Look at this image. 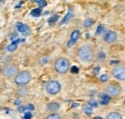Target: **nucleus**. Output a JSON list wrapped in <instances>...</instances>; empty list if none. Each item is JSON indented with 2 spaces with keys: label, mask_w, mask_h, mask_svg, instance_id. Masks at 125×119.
I'll list each match as a JSON object with an SVG mask.
<instances>
[{
  "label": "nucleus",
  "mask_w": 125,
  "mask_h": 119,
  "mask_svg": "<svg viewBox=\"0 0 125 119\" xmlns=\"http://www.w3.org/2000/svg\"><path fill=\"white\" fill-rule=\"evenodd\" d=\"M79 59L85 62L91 61L94 59V50L89 44H84L80 46L77 51Z\"/></svg>",
  "instance_id": "nucleus-1"
},
{
  "label": "nucleus",
  "mask_w": 125,
  "mask_h": 119,
  "mask_svg": "<svg viewBox=\"0 0 125 119\" xmlns=\"http://www.w3.org/2000/svg\"><path fill=\"white\" fill-rule=\"evenodd\" d=\"M69 68V60L65 58H59L54 62V69L59 74H64Z\"/></svg>",
  "instance_id": "nucleus-2"
},
{
  "label": "nucleus",
  "mask_w": 125,
  "mask_h": 119,
  "mask_svg": "<svg viewBox=\"0 0 125 119\" xmlns=\"http://www.w3.org/2000/svg\"><path fill=\"white\" fill-rule=\"evenodd\" d=\"M31 73L28 71H21L16 75L15 78V83L19 87H23L25 85H27L30 81H31Z\"/></svg>",
  "instance_id": "nucleus-3"
},
{
  "label": "nucleus",
  "mask_w": 125,
  "mask_h": 119,
  "mask_svg": "<svg viewBox=\"0 0 125 119\" xmlns=\"http://www.w3.org/2000/svg\"><path fill=\"white\" fill-rule=\"evenodd\" d=\"M61 89H62L61 84L58 81H50L45 86V90L50 95H56L61 91Z\"/></svg>",
  "instance_id": "nucleus-4"
},
{
  "label": "nucleus",
  "mask_w": 125,
  "mask_h": 119,
  "mask_svg": "<svg viewBox=\"0 0 125 119\" xmlns=\"http://www.w3.org/2000/svg\"><path fill=\"white\" fill-rule=\"evenodd\" d=\"M2 73L6 78H12V77L16 78V75L18 74V69L14 64H8L3 68Z\"/></svg>",
  "instance_id": "nucleus-5"
},
{
  "label": "nucleus",
  "mask_w": 125,
  "mask_h": 119,
  "mask_svg": "<svg viewBox=\"0 0 125 119\" xmlns=\"http://www.w3.org/2000/svg\"><path fill=\"white\" fill-rule=\"evenodd\" d=\"M104 92L107 93L110 97H117L121 93V89L117 85H109L105 88Z\"/></svg>",
  "instance_id": "nucleus-6"
},
{
  "label": "nucleus",
  "mask_w": 125,
  "mask_h": 119,
  "mask_svg": "<svg viewBox=\"0 0 125 119\" xmlns=\"http://www.w3.org/2000/svg\"><path fill=\"white\" fill-rule=\"evenodd\" d=\"M112 74L115 79L119 81H125V65H119V66L114 67L112 70Z\"/></svg>",
  "instance_id": "nucleus-7"
},
{
  "label": "nucleus",
  "mask_w": 125,
  "mask_h": 119,
  "mask_svg": "<svg viewBox=\"0 0 125 119\" xmlns=\"http://www.w3.org/2000/svg\"><path fill=\"white\" fill-rule=\"evenodd\" d=\"M116 39H117L116 33L114 32V31H109V32H107V33L105 34L103 40H104V41L107 42V43H114V42L116 40Z\"/></svg>",
  "instance_id": "nucleus-8"
},
{
  "label": "nucleus",
  "mask_w": 125,
  "mask_h": 119,
  "mask_svg": "<svg viewBox=\"0 0 125 119\" xmlns=\"http://www.w3.org/2000/svg\"><path fill=\"white\" fill-rule=\"evenodd\" d=\"M79 37H80V32H79L78 30L73 31V32L71 33V36H70V40L68 41L67 46H68V47H71L73 43H75V42L78 40Z\"/></svg>",
  "instance_id": "nucleus-9"
},
{
  "label": "nucleus",
  "mask_w": 125,
  "mask_h": 119,
  "mask_svg": "<svg viewBox=\"0 0 125 119\" xmlns=\"http://www.w3.org/2000/svg\"><path fill=\"white\" fill-rule=\"evenodd\" d=\"M16 30L19 32V33H21V34H23V35H28L29 34V27L26 25V24H23V23H17L16 24Z\"/></svg>",
  "instance_id": "nucleus-10"
},
{
  "label": "nucleus",
  "mask_w": 125,
  "mask_h": 119,
  "mask_svg": "<svg viewBox=\"0 0 125 119\" xmlns=\"http://www.w3.org/2000/svg\"><path fill=\"white\" fill-rule=\"evenodd\" d=\"M19 41H20L19 39L16 40H14L11 44H9L8 46H7V50H8L9 52H14V51H16V48H17V44L19 43Z\"/></svg>",
  "instance_id": "nucleus-11"
},
{
  "label": "nucleus",
  "mask_w": 125,
  "mask_h": 119,
  "mask_svg": "<svg viewBox=\"0 0 125 119\" xmlns=\"http://www.w3.org/2000/svg\"><path fill=\"white\" fill-rule=\"evenodd\" d=\"M106 119H122V115L117 111H112L107 115Z\"/></svg>",
  "instance_id": "nucleus-12"
},
{
  "label": "nucleus",
  "mask_w": 125,
  "mask_h": 119,
  "mask_svg": "<svg viewBox=\"0 0 125 119\" xmlns=\"http://www.w3.org/2000/svg\"><path fill=\"white\" fill-rule=\"evenodd\" d=\"M60 109V105L58 103H55V102H51L49 104H47V109L48 110H51V111H56Z\"/></svg>",
  "instance_id": "nucleus-13"
},
{
  "label": "nucleus",
  "mask_w": 125,
  "mask_h": 119,
  "mask_svg": "<svg viewBox=\"0 0 125 119\" xmlns=\"http://www.w3.org/2000/svg\"><path fill=\"white\" fill-rule=\"evenodd\" d=\"M72 16H73V13H72L71 11H70V12H68V13H67V15H66L65 16H64V17H63V19L62 20L61 24H62V25L65 24V23H66V22H67V21H68V20H69V19H70Z\"/></svg>",
  "instance_id": "nucleus-14"
},
{
  "label": "nucleus",
  "mask_w": 125,
  "mask_h": 119,
  "mask_svg": "<svg viewBox=\"0 0 125 119\" xmlns=\"http://www.w3.org/2000/svg\"><path fill=\"white\" fill-rule=\"evenodd\" d=\"M83 109H84V111H85L88 115H91V114H92V112H93V107H91L89 104L86 105V106H84Z\"/></svg>",
  "instance_id": "nucleus-15"
},
{
  "label": "nucleus",
  "mask_w": 125,
  "mask_h": 119,
  "mask_svg": "<svg viewBox=\"0 0 125 119\" xmlns=\"http://www.w3.org/2000/svg\"><path fill=\"white\" fill-rule=\"evenodd\" d=\"M99 97H100L101 101H107V102H109L110 99H111V97H110L107 93H105V92L104 93H100L99 94Z\"/></svg>",
  "instance_id": "nucleus-16"
},
{
  "label": "nucleus",
  "mask_w": 125,
  "mask_h": 119,
  "mask_svg": "<svg viewBox=\"0 0 125 119\" xmlns=\"http://www.w3.org/2000/svg\"><path fill=\"white\" fill-rule=\"evenodd\" d=\"M42 14V9L41 8H37V9H34L31 12V15L32 16H40Z\"/></svg>",
  "instance_id": "nucleus-17"
},
{
  "label": "nucleus",
  "mask_w": 125,
  "mask_h": 119,
  "mask_svg": "<svg viewBox=\"0 0 125 119\" xmlns=\"http://www.w3.org/2000/svg\"><path fill=\"white\" fill-rule=\"evenodd\" d=\"M49 60H50L49 57L44 56V57H42V58H41V59H40L39 62H40V64H41V65H44V64H46V63L49 62Z\"/></svg>",
  "instance_id": "nucleus-18"
},
{
  "label": "nucleus",
  "mask_w": 125,
  "mask_h": 119,
  "mask_svg": "<svg viewBox=\"0 0 125 119\" xmlns=\"http://www.w3.org/2000/svg\"><path fill=\"white\" fill-rule=\"evenodd\" d=\"M93 24H94V20H93L92 18H87V19L84 21V26H85L86 28L91 27Z\"/></svg>",
  "instance_id": "nucleus-19"
},
{
  "label": "nucleus",
  "mask_w": 125,
  "mask_h": 119,
  "mask_svg": "<svg viewBox=\"0 0 125 119\" xmlns=\"http://www.w3.org/2000/svg\"><path fill=\"white\" fill-rule=\"evenodd\" d=\"M97 59L99 60L100 61H104V60H106V54H105V52L100 51V52L98 53V55H97Z\"/></svg>",
  "instance_id": "nucleus-20"
},
{
  "label": "nucleus",
  "mask_w": 125,
  "mask_h": 119,
  "mask_svg": "<svg viewBox=\"0 0 125 119\" xmlns=\"http://www.w3.org/2000/svg\"><path fill=\"white\" fill-rule=\"evenodd\" d=\"M45 119H61V116H60V114H59V113L54 112V113L49 114Z\"/></svg>",
  "instance_id": "nucleus-21"
},
{
  "label": "nucleus",
  "mask_w": 125,
  "mask_h": 119,
  "mask_svg": "<svg viewBox=\"0 0 125 119\" xmlns=\"http://www.w3.org/2000/svg\"><path fill=\"white\" fill-rule=\"evenodd\" d=\"M36 3L39 4V6H40L41 9H42V7H45V6L47 5V2L45 1V0H37Z\"/></svg>",
  "instance_id": "nucleus-22"
},
{
  "label": "nucleus",
  "mask_w": 125,
  "mask_h": 119,
  "mask_svg": "<svg viewBox=\"0 0 125 119\" xmlns=\"http://www.w3.org/2000/svg\"><path fill=\"white\" fill-rule=\"evenodd\" d=\"M58 19H59V16L57 15H54L48 19V22H49V23H54V22H56Z\"/></svg>",
  "instance_id": "nucleus-23"
},
{
  "label": "nucleus",
  "mask_w": 125,
  "mask_h": 119,
  "mask_svg": "<svg viewBox=\"0 0 125 119\" xmlns=\"http://www.w3.org/2000/svg\"><path fill=\"white\" fill-rule=\"evenodd\" d=\"M104 31H105V27H104L103 25H99L95 34H96V35H100V34H101L102 32H104Z\"/></svg>",
  "instance_id": "nucleus-24"
},
{
  "label": "nucleus",
  "mask_w": 125,
  "mask_h": 119,
  "mask_svg": "<svg viewBox=\"0 0 125 119\" xmlns=\"http://www.w3.org/2000/svg\"><path fill=\"white\" fill-rule=\"evenodd\" d=\"M88 104L90 105L91 107H93V108H96V107H98V103H97L96 101H94V100H90Z\"/></svg>",
  "instance_id": "nucleus-25"
},
{
  "label": "nucleus",
  "mask_w": 125,
  "mask_h": 119,
  "mask_svg": "<svg viewBox=\"0 0 125 119\" xmlns=\"http://www.w3.org/2000/svg\"><path fill=\"white\" fill-rule=\"evenodd\" d=\"M100 80H101V82H107L109 80V76L107 74L102 75V76H100Z\"/></svg>",
  "instance_id": "nucleus-26"
},
{
  "label": "nucleus",
  "mask_w": 125,
  "mask_h": 119,
  "mask_svg": "<svg viewBox=\"0 0 125 119\" xmlns=\"http://www.w3.org/2000/svg\"><path fill=\"white\" fill-rule=\"evenodd\" d=\"M32 118V113L31 112H25L24 114V119H31Z\"/></svg>",
  "instance_id": "nucleus-27"
},
{
  "label": "nucleus",
  "mask_w": 125,
  "mask_h": 119,
  "mask_svg": "<svg viewBox=\"0 0 125 119\" xmlns=\"http://www.w3.org/2000/svg\"><path fill=\"white\" fill-rule=\"evenodd\" d=\"M100 71V67H94V74H98Z\"/></svg>",
  "instance_id": "nucleus-28"
},
{
  "label": "nucleus",
  "mask_w": 125,
  "mask_h": 119,
  "mask_svg": "<svg viewBox=\"0 0 125 119\" xmlns=\"http://www.w3.org/2000/svg\"><path fill=\"white\" fill-rule=\"evenodd\" d=\"M71 71H72L73 73H77V72H78V67H77V66H73V67L71 68Z\"/></svg>",
  "instance_id": "nucleus-29"
},
{
  "label": "nucleus",
  "mask_w": 125,
  "mask_h": 119,
  "mask_svg": "<svg viewBox=\"0 0 125 119\" xmlns=\"http://www.w3.org/2000/svg\"><path fill=\"white\" fill-rule=\"evenodd\" d=\"M25 109H26V107H23V106H19V108H18L19 111H24Z\"/></svg>",
  "instance_id": "nucleus-30"
},
{
  "label": "nucleus",
  "mask_w": 125,
  "mask_h": 119,
  "mask_svg": "<svg viewBox=\"0 0 125 119\" xmlns=\"http://www.w3.org/2000/svg\"><path fill=\"white\" fill-rule=\"evenodd\" d=\"M26 109H30V110H33V109H34V106L32 104H29L28 106H26Z\"/></svg>",
  "instance_id": "nucleus-31"
},
{
  "label": "nucleus",
  "mask_w": 125,
  "mask_h": 119,
  "mask_svg": "<svg viewBox=\"0 0 125 119\" xmlns=\"http://www.w3.org/2000/svg\"><path fill=\"white\" fill-rule=\"evenodd\" d=\"M24 90H25V89H18V93H21V94H25V91H24Z\"/></svg>",
  "instance_id": "nucleus-32"
},
{
  "label": "nucleus",
  "mask_w": 125,
  "mask_h": 119,
  "mask_svg": "<svg viewBox=\"0 0 125 119\" xmlns=\"http://www.w3.org/2000/svg\"><path fill=\"white\" fill-rule=\"evenodd\" d=\"M109 103V102H107V101H101V104H103V105H107Z\"/></svg>",
  "instance_id": "nucleus-33"
},
{
  "label": "nucleus",
  "mask_w": 125,
  "mask_h": 119,
  "mask_svg": "<svg viewBox=\"0 0 125 119\" xmlns=\"http://www.w3.org/2000/svg\"><path fill=\"white\" fill-rule=\"evenodd\" d=\"M95 119H103V118H101V117H99V116H98V117H96Z\"/></svg>",
  "instance_id": "nucleus-34"
}]
</instances>
